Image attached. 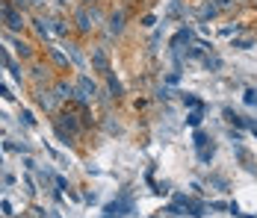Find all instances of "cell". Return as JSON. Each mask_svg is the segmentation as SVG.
<instances>
[{
  "label": "cell",
  "instance_id": "obj_1",
  "mask_svg": "<svg viewBox=\"0 0 257 218\" xmlns=\"http://www.w3.org/2000/svg\"><path fill=\"white\" fill-rule=\"evenodd\" d=\"M106 18H103L101 6L95 3V6H86V3H80L77 9H74V30H77L80 36H92V30H98Z\"/></svg>",
  "mask_w": 257,
  "mask_h": 218
},
{
  "label": "cell",
  "instance_id": "obj_2",
  "mask_svg": "<svg viewBox=\"0 0 257 218\" xmlns=\"http://www.w3.org/2000/svg\"><path fill=\"white\" fill-rule=\"evenodd\" d=\"M95 95H98V86L92 83V77L89 74H80L77 80H74V100H77L80 106H92Z\"/></svg>",
  "mask_w": 257,
  "mask_h": 218
},
{
  "label": "cell",
  "instance_id": "obj_3",
  "mask_svg": "<svg viewBox=\"0 0 257 218\" xmlns=\"http://www.w3.org/2000/svg\"><path fill=\"white\" fill-rule=\"evenodd\" d=\"M53 121L59 124V127H65L74 139L80 136V130L86 127V124H83V115H77V112H74V109H68V106H62V109L56 112V118H53Z\"/></svg>",
  "mask_w": 257,
  "mask_h": 218
},
{
  "label": "cell",
  "instance_id": "obj_4",
  "mask_svg": "<svg viewBox=\"0 0 257 218\" xmlns=\"http://www.w3.org/2000/svg\"><path fill=\"white\" fill-rule=\"evenodd\" d=\"M130 212H133V197H130V192H121L118 200H112V203L103 206V218H124Z\"/></svg>",
  "mask_w": 257,
  "mask_h": 218
},
{
  "label": "cell",
  "instance_id": "obj_5",
  "mask_svg": "<svg viewBox=\"0 0 257 218\" xmlns=\"http://www.w3.org/2000/svg\"><path fill=\"white\" fill-rule=\"evenodd\" d=\"M89 62H92V71H98L101 77L112 71V62H109V50L103 48V45H95V48L89 50Z\"/></svg>",
  "mask_w": 257,
  "mask_h": 218
},
{
  "label": "cell",
  "instance_id": "obj_6",
  "mask_svg": "<svg viewBox=\"0 0 257 218\" xmlns=\"http://www.w3.org/2000/svg\"><path fill=\"white\" fill-rule=\"evenodd\" d=\"M124 27H127V9H124V6H118V9H112V12L106 15V36H109V39H115V36H121V33H124Z\"/></svg>",
  "mask_w": 257,
  "mask_h": 218
},
{
  "label": "cell",
  "instance_id": "obj_7",
  "mask_svg": "<svg viewBox=\"0 0 257 218\" xmlns=\"http://www.w3.org/2000/svg\"><path fill=\"white\" fill-rule=\"evenodd\" d=\"M30 27L36 30V36H39L42 42H51L53 39V15H42V12H36V15L30 18Z\"/></svg>",
  "mask_w": 257,
  "mask_h": 218
},
{
  "label": "cell",
  "instance_id": "obj_8",
  "mask_svg": "<svg viewBox=\"0 0 257 218\" xmlns=\"http://www.w3.org/2000/svg\"><path fill=\"white\" fill-rule=\"evenodd\" d=\"M36 103L48 112V115H56L59 109H62V103L56 100V95H53L51 86H42V89H36Z\"/></svg>",
  "mask_w": 257,
  "mask_h": 218
},
{
  "label": "cell",
  "instance_id": "obj_9",
  "mask_svg": "<svg viewBox=\"0 0 257 218\" xmlns=\"http://www.w3.org/2000/svg\"><path fill=\"white\" fill-rule=\"evenodd\" d=\"M51 71H53L51 65L36 62V65L30 68V80H33V86H36V89H42V86H53V80H56V77H53Z\"/></svg>",
  "mask_w": 257,
  "mask_h": 218
},
{
  "label": "cell",
  "instance_id": "obj_10",
  "mask_svg": "<svg viewBox=\"0 0 257 218\" xmlns=\"http://www.w3.org/2000/svg\"><path fill=\"white\" fill-rule=\"evenodd\" d=\"M48 59L56 65V71H71V59L65 48H56V45H48Z\"/></svg>",
  "mask_w": 257,
  "mask_h": 218
},
{
  "label": "cell",
  "instance_id": "obj_11",
  "mask_svg": "<svg viewBox=\"0 0 257 218\" xmlns=\"http://www.w3.org/2000/svg\"><path fill=\"white\" fill-rule=\"evenodd\" d=\"M51 89H53V95H56V100H59V103H65V100H74V83H68L65 77H56Z\"/></svg>",
  "mask_w": 257,
  "mask_h": 218
},
{
  "label": "cell",
  "instance_id": "obj_12",
  "mask_svg": "<svg viewBox=\"0 0 257 218\" xmlns=\"http://www.w3.org/2000/svg\"><path fill=\"white\" fill-rule=\"evenodd\" d=\"M3 24L9 27L12 33H24V30H27V18H24V9H15V6H12V9L6 12V18H3Z\"/></svg>",
  "mask_w": 257,
  "mask_h": 218
},
{
  "label": "cell",
  "instance_id": "obj_13",
  "mask_svg": "<svg viewBox=\"0 0 257 218\" xmlns=\"http://www.w3.org/2000/svg\"><path fill=\"white\" fill-rule=\"evenodd\" d=\"M222 9L216 6V0H204L201 6H198V21H210V18H216Z\"/></svg>",
  "mask_w": 257,
  "mask_h": 218
},
{
  "label": "cell",
  "instance_id": "obj_14",
  "mask_svg": "<svg viewBox=\"0 0 257 218\" xmlns=\"http://www.w3.org/2000/svg\"><path fill=\"white\" fill-rule=\"evenodd\" d=\"M222 115H225V121L231 124V127H236V130H248V121H245L239 112H233L231 106H225V112H222Z\"/></svg>",
  "mask_w": 257,
  "mask_h": 218
},
{
  "label": "cell",
  "instance_id": "obj_15",
  "mask_svg": "<svg viewBox=\"0 0 257 218\" xmlns=\"http://www.w3.org/2000/svg\"><path fill=\"white\" fill-rule=\"evenodd\" d=\"M65 53H68V59H71V65H74V68H83V65H86L77 45H71V42H68V45H65Z\"/></svg>",
  "mask_w": 257,
  "mask_h": 218
},
{
  "label": "cell",
  "instance_id": "obj_16",
  "mask_svg": "<svg viewBox=\"0 0 257 218\" xmlns=\"http://www.w3.org/2000/svg\"><path fill=\"white\" fill-rule=\"evenodd\" d=\"M12 48H15V56H21V59H33V48L21 42V39H12Z\"/></svg>",
  "mask_w": 257,
  "mask_h": 218
},
{
  "label": "cell",
  "instance_id": "obj_17",
  "mask_svg": "<svg viewBox=\"0 0 257 218\" xmlns=\"http://www.w3.org/2000/svg\"><path fill=\"white\" fill-rule=\"evenodd\" d=\"M195 150H198V159H201V162H213V156H216V147H213V142H207V145H201V147H195Z\"/></svg>",
  "mask_w": 257,
  "mask_h": 218
},
{
  "label": "cell",
  "instance_id": "obj_18",
  "mask_svg": "<svg viewBox=\"0 0 257 218\" xmlns=\"http://www.w3.org/2000/svg\"><path fill=\"white\" fill-rule=\"evenodd\" d=\"M68 33H71V24H68L65 18H59V15H56V18H53V36H62V39H65Z\"/></svg>",
  "mask_w": 257,
  "mask_h": 218
},
{
  "label": "cell",
  "instance_id": "obj_19",
  "mask_svg": "<svg viewBox=\"0 0 257 218\" xmlns=\"http://www.w3.org/2000/svg\"><path fill=\"white\" fill-rule=\"evenodd\" d=\"M53 133H56V139H59L62 145H74V136H71V133H68L65 127H59L56 121H53Z\"/></svg>",
  "mask_w": 257,
  "mask_h": 218
},
{
  "label": "cell",
  "instance_id": "obj_20",
  "mask_svg": "<svg viewBox=\"0 0 257 218\" xmlns=\"http://www.w3.org/2000/svg\"><path fill=\"white\" fill-rule=\"evenodd\" d=\"M106 86H109V92H112V97H115V100H118V97L124 95V89H121V83H118V80L112 77V71L106 74Z\"/></svg>",
  "mask_w": 257,
  "mask_h": 218
},
{
  "label": "cell",
  "instance_id": "obj_21",
  "mask_svg": "<svg viewBox=\"0 0 257 218\" xmlns=\"http://www.w3.org/2000/svg\"><path fill=\"white\" fill-rule=\"evenodd\" d=\"M201 121H204V109H201V106H195V109L186 115V124H189V127H201Z\"/></svg>",
  "mask_w": 257,
  "mask_h": 218
},
{
  "label": "cell",
  "instance_id": "obj_22",
  "mask_svg": "<svg viewBox=\"0 0 257 218\" xmlns=\"http://www.w3.org/2000/svg\"><path fill=\"white\" fill-rule=\"evenodd\" d=\"M245 103L248 106H257V89H245Z\"/></svg>",
  "mask_w": 257,
  "mask_h": 218
},
{
  "label": "cell",
  "instance_id": "obj_23",
  "mask_svg": "<svg viewBox=\"0 0 257 218\" xmlns=\"http://www.w3.org/2000/svg\"><path fill=\"white\" fill-rule=\"evenodd\" d=\"M251 45H254L251 39H239V42H233V48L236 50H251Z\"/></svg>",
  "mask_w": 257,
  "mask_h": 218
},
{
  "label": "cell",
  "instance_id": "obj_24",
  "mask_svg": "<svg viewBox=\"0 0 257 218\" xmlns=\"http://www.w3.org/2000/svg\"><path fill=\"white\" fill-rule=\"evenodd\" d=\"M9 9H12V0H0V24H3V18H6Z\"/></svg>",
  "mask_w": 257,
  "mask_h": 218
},
{
  "label": "cell",
  "instance_id": "obj_25",
  "mask_svg": "<svg viewBox=\"0 0 257 218\" xmlns=\"http://www.w3.org/2000/svg\"><path fill=\"white\" fill-rule=\"evenodd\" d=\"M21 118H24L27 127H36V118H33V112H30V109H21Z\"/></svg>",
  "mask_w": 257,
  "mask_h": 218
},
{
  "label": "cell",
  "instance_id": "obj_26",
  "mask_svg": "<svg viewBox=\"0 0 257 218\" xmlns=\"http://www.w3.org/2000/svg\"><path fill=\"white\" fill-rule=\"evenodd\" d=\"M192 139H195V147H201V145H207V142H210L201 130H195V136H192Z\"/></svg>",
  "mask_w": 257,
  "mask_h": 218
},
{
  "label": "cell",
  "instance_id": "obj_27",
  "mask_svg": "<svg viewBox=\"0 0 257 218\" xmlns=\"http://www.w3.org/2000/svg\"><path fill=\"white\" fill-rule=\"evenodd\" d=\"M183 103H186V106H201V100L195 95H183Z\"/></svg>",
  "mask_w": 257,
  "mask_h": 218
},
{
  "label": "cell",
  "instance_id": "obj_28",
  "mask_svg": "<svg viewBox=\"0 0 257 218\" xmlns=\"http://www.w3.org/2000/svg\"><path fill=\"white\" fill-rule=\"evenodd\" d=\"M204 65H207V68H219L222 62H219V56H207V59H204Z\"/></svg>",
  "mask_w": 257,
  "mask_h": 218
},
{
  "label": "cell",
  "instance_id": "obj_29",
  "mask_svg": "<svg viewBox=\"0 0 257 218\" xmlns=\"http://www.w3.org/2000/svg\"><path fill=\"white\" fill-rule=\"evenodd\" d=\"M154 24H157V18H154V15H145V18H142V27H145V30H151Z\"/></svg>",
  "mask_w": 257,
  "mask_h": 218
},
{
  "label": "cell",
  "instance_id": "obj_30",
  "mask_svg": "<svg viewBox=\"0 0 257 218\" xmlns=\"http://www.w3.org/2000/svg\"><path fill=\"white\" fill-rule=\"evenodd\" d=\"M0 97H3V100H15V95H12L6 86H0Z\"/></svg>",
  "mask_w": 257,
  "mask_h": 218
},
{
  "label": "cell",
  "instance_id": "obj_31",
  "mask_svg": "<svg viewBox=\"0 0 257 218\" xmlns=\"http://www.w3.org/2000/svg\"><path fill=\"white\" fill-rule=\"evenodd\" d=\"M42 3H45V0H27V6H30V9H36V6H42Z\"/></svg>",
  "mask_w": 257,
  "mask_h": 218
},
{
  "label": "cell",
  "instance_id": "obj_32",
  "mask_svg": "<svg viewBox=\"0 0 257 218\" xmlns=\"http://www.w3.org/2000/svg\"><path fill=\"white\" fill-rule=\"evenodd\" d=\"M248 130H251V133L257 136V121H248Z\"/></svg>",
  "mask_w": 257,
  "mask_h": 218
},
{
  "label": "cell",
  "instance_id": "obj_33",
  "mask_svg": "<svg viewBox=\"0 0 257 218\" xmlns=\"http://www.w3.org/2000/svg\"><path fill=\"white\" fill-rule=\"evenodd\" d=\"M53 3H56L59 9H62V6H68V0H53Z\"/></svg>",
  "mask_w": 257,
  "mask_h": 218
},
{
  "label": "cell",
  "instance_id": "obj_34",
  "mask_svg": "<svg viewBox=\"0 0 257 218\" xmlns=\"http://www.w3.org/2000/svg\"><path fill=\"white\" fill-rule=\"evenodd\" d=\"M80 3H86V6H95V3H98V0H80Z\"/></svg>",
  "mask_w": 257,
  "mask_h": 218
},
{
  "label": "cell",
  "instance_id": "obj_35",
  "mask_svg": "<svg viewBox=\"0 0 257 218\" xmlns=\"http://www.w3.org/2000/svg\"><path fill=\"white\" fill-rule=\"evenodd\" d=\"M51 218H62V215H59V212H51Z\"/></svg>",
  "mask_w": 257,
  "mask_h": 218
},
{
  "label": "cell",
  "instance_id": "obj_36",
  "mask_svg": "<svg viewBox=\"0 0 257 218\" xmlns=\"http://www.w3.org/2000/svg\"><path fill=\"white\" fill-rule=\"evenodd\" d=\"M242 218H254V215H242Z\"/></svg>",
  "mask_w": 257,
  "mask_h": 218
}]
</instances>
